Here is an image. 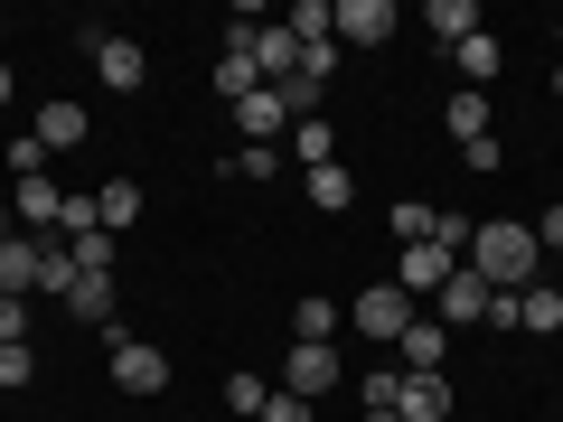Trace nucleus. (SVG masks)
<instances>
[{
    "instance_id": "f257e3e1",
    "label": "nucleus",
    "mask_w": 563,
    "mask_h": 422,
    "mask_svg": "<svg viewBox=\"0 0 563 422\" xmlns=\"http://www.w3.org/2000/svg\"><path fill=\"white\" fill-rule=\"evenodd\" d=\"M470 273L488 281V291H526L536 281V263H544V244H536V225H517V216H488L479 235H470Z\"/></svg>"
},
{
    "instance_id": "f03ea898",
    "label": "nucleus",
    "mask_w": 563,
    "mask_h": 422,
    "mask_svg": "<svg viewBox=\"0 0 563 422\" xmlns=\"http://www.w3.org/2000/svg\"><path fill=\"white\" fill-rule=\"evenodd\" d=\"M329 29H339V47H385L404 29L395 0H329Z\"/></svg>"
},
{
    "instance_id": "7ed1b4c3",
    "label": "nucleus",
    "mask_w": 563,
    "mask_h": 422,
    "mask_svg": "<svg viewBox=\"0 0 563 422\" xmlns=\"http://www.w3.org/2000/svg\"><path fill=\"white\" fill-rule=\"evenodd\" d=\"M451 273H461V254H442V244H404V254H395V273H385V281H395L404 301H432V291H442Z\"/></svg>"
},
{
    "instance_id": "20e7f679",
    "label": "nucleus",
    "mask_w": 563,
    "mask_h": 422,
    "mask_svg": "<svg viewBox=\"0 0 563 422\" xmlns=\"http://www.w3.org/2000/svg\"><path fill=\"white\" fill-rule=\"evenodd\" d=\"M488 301H498V291H488V281L461 263V273L432 291V320H442V329H488Z\"/></svg>"
},
{
    "instance_id": "39448f33",
    "label": "nucleus",
    "mask_w": 563,
    "mask_h": 422,
    "mask_svg": "<svg viewBox=\"0 0 563 422\" xmlns=\"http://www.w3.org/2000/svg\"><path fill=\"white\" fill-rule=\"evenodd\" d=\"M413 310H422V301H404L395 281H366V291H357V338H385V347H395L404 329H413Z\"/></svg>"
},
{
    "instance_id": "423d86ee",
    "label": "nucleus",
    "mask_w": 563,
    "mask_h": 422,
    "mask_svg": "<svg viewBox=\"0 0 563 422\" xmlns=\"http://www.w3.org/2000/svg\"><path fill=\"white\" fill-rule=\"evenodd\" d=\"M103 357H113V385H122V395H161V385H169V357H161L151 338H113Z\"/></svg>"
},
{
    "instance_id": "0eeeda50",
    "label": "nucleus",
    "mask_w": 563,
    "mask_h": 422,
    "mask_svg": "<svg viewBox=\"0 0 563 422\" xmlns=\"http://www.w3.org/2000/svg\"><path fill=\"white\" fill-rule=\"evenodd\" d=\"M442 357H451V329L432 320V310H413V329L395 338V366L404 376H442Z\"/></svg>"
},
{
    "instance_id": "6e6552de",
    "label": "nucleus",
    "mask_w": 563,
    "mask_h": 422,
    "mask_svg": "<svg viewBox=\"0 0 563 422\" xmlns=\"http://www.w3.org/2000/svg\"><path fill=\"white\" fill-rule=\"evenodd\" d=\"M347 366H339V347H291V357H282V395H329V385H339Z\"/></svg>"
},
{
    "instance_id": "1a4fd4ad",
    "label": "nucleus",
    "mask_w": 563,
    "mask_h": 422,
    "mask_svg": "<svg viewBox=\"0 0 563 422\" xmlns=\"http://www.w3.org/2000/svg\"><path fill=\"white\" fill-rule=\"evenodd\" d=\"M47 244H57V235H10V244H0V291H10V301H29V291H38Z\"/></svg>"
},
{
    "instance_id": "9d476101",
    "label": "nucleus",
    "mask_w": 563,
    "mask_h": 422,
    "mask_svg": "<svg viewBox=\"0 0 563 422\" xmlns=\"http://www.w3.org/2000/svg\"><path fill=\"white\" fill-rule=\"evenodd\" d=\"M235 132H244V141H263V151L291 132V103H282V85H254V95L235 103Z\"/></svg>"
},
{
    "instance_id": "9b49d317",
    "label": "nucleus",
    "mask_w": 563,
    "mask_h": 422,
    "mask_svg": "<svg viewBox=\"0 0 563 422\" xmlns=\"http://www.w3.org/2000/svg\"><path fill=\"white\" fill-rule=\"evenodd\" d=\"M10 216H20L29 235H57V216H66V188H57V179H20V188H10Z\"/></svg>"
},
{
    "instance_id": "f8f14e48",
    "label": "nucleus",
    "mask_w": 563,
    "mask_h": 422,
    "mask_svg": "<svg viewBox=\"0 0 563 422\" xmlns=\"http://www.w3.org/2000/svg\"><path fill=\"white\" fill-rule=\"evenodd\" d=\"M66 320H85V329H113L122 320V301H113V273H76V291H66Z\"/></svg>"
},
{
    "instance_id": "ddd939ff",
    "label": "nucleus",
    "mask_w": 563,
    "mask_h": 422,
    "mask_svg": "<svg viewBox=\"0 0 563 422\" xmlns=\"http://www.w3.org/2000/svg\"><path fill=\"white\" fill-rule=\"evenodd\" d=\"M347 310L329 301V291H310V301H291V347H339Z\"/></svg>"
},
{
    "instance_id": "4468645a",
    "label": "nucleus",
    "mask_w": 563,
    "mask_h": 422,
    "mask_svg": "<svg viewBox=\"0 0 563 422\" xmlns=\"http://www.w3.org/2000/svg\"><path fill=\"white\" fill-rule=\"evenodd\" d=\"M395 422H451V376H404L395 385Z\"/></svg>"
},
{
    "instance_id": "2eb2a0df",
    "label": "nucleus",
    "mask_w": 563,
    "mask_h": 422,
    "mask_svg": "<svg viewBox=\"0 0 563 422\" xmlns=\"http://www.w3.org/2000/svg\"><path fill=\"white\" fill-rule=\"evenodd\" d=\"M95 76L113 85V95H141V76H151V57H141L132 38H95Z\"/></svg>"
},
{
    "instance_id": "dca6fc26",
    "label": "nucleus",
    "mask_w": 563,
    "mask_h": 422,
    "mask_svg": "<svg viewBox=\"0 0 563 422\" xmlns=\"http://www.w3.org/2000/svg\"><path fill=\"white\" fill-rule=\"evenodd\" d=\"M29 132H38L47 151H85V132H95V113H85V103H38V122H29Z\"/></svg>"
},
{
    "instance_id": "f3484780",
    "label": "nucleus",
    "mask_w": 563,
    "mask_h": 422,
    "mask_svg": "<svg viewBox=\"0 0 563 422\" xmlns=\"http://www.w3.org/2000/svg\"><path fill=\"white\" fill-rule=\"evenodd\" d=\"M254 85H263V76H254V47H244V29H225V57H217V95H225V103H244Z\"/></svg>"
},
{
    "instance_id": "a211bd4d",
    "label": "nucleus",
    "mask_w": 563,
    "mask_h": 422,
    "mask_svg": "<svg viewBox=\"0 0 563 422\" xmlns=\"http://www.w3.org/2000/svg\"><path fill=\"white\" fill-rule=\"evenodd\" d=\"M451 66H461V85H470V95H488V76L507 66V47L479 29V38H461V47H451Z\"/></svg>"
},
{
    "instance_id": "6ab92c4d",
    "label": "nucleus",
    "mask_w": 563,
    "mask_h": 422,
    "mask_svg": "<svg viewBox=\"0 0 563 422\" xmlns=\"http://www.w3.org/2000/svg\"><path fill=\"white\" fill-rule=\"evenodd\" d=\"M422 29H432V38H442V47L479 38V0H432V10H422Z\"/></svg>"
},
{
    "instance_id": "aec40b11",
    "label": "nucleus",
    "mask_w": 563,
    "mask_h": 422,
    "mask_svg": "<svg viewBox=\"0 0 563 422\" xmlns=\"http://www.w3.org/2000/svg\"><path fill=\"white\" fill-rule=\"evenodd\" d=\"M291 151H301V169H329V160H339V122H329V113L291 122Z\"/></svg>"
},
{
    "instance_id": "412c9836",
    "label": "nucleus",
    "mask_w": 563,
    "mask_h": 422,
    "mask_svg": "<svg viewBox=\"0 0 563 422\" xmlns=\"http://www.w3.org/2000/svg\"><path fill=\"white\" fill-rule=\"evenodd\" d=\"M132 216H141V188H132V179H103V188H95V225H103V235H122Z\"/></svg>"
},
{
    "instance_id": "4be33fe9",
    "label": "nucleus",
    "mask_w": 563,
    "mask_h": 422,
    "mask_svg": "<svg viewBox=\"0 0 563 422\" xmlns=\"http://www.w3.org/2000/svg\"><path fill=\"white\" fill-rule=\"evenodd\" d=\"M488 113H498V103H488V95H470V85H461V95L442 103V122H451V141H488Z\"/></svg>"
},
{
    "instance_id": "5701e85b",
    "label": "nucleus",
    "mask_w": 563,
    "mask_h": 422,
    "mask_svg": "<svg viewBox=\"0 0 563 422\" xmlns=\"http://www.w3.org/2000/svg\"><path fill=\"white\" fill-rule=\"evenodd\" d=\"M517 329H563V291L554 281H526L517 291Z\"/></svg>"
},
{
    "instance_id": "b1692460",
    "label": "nucleus",
    "mask_w": 563,
    "mask_h": 422,
    "mask_svg": "<svg viewBox=\"0 0 563 422\" xmlns=\"http://www.w3.org/2000/svg\"><path fill=\"white\" fill-rule=\"evenodd\" d=\"M66 254H76V273H113L122 235H103V225H85V235H66Z\"/></svg>"
},
{
    "instance_id": "393cba45",
    "label": "nucleus",
    "mask_w": 563,
    "mask_h": 422,
    "mask_svg": "<svg viewBox=\"0 0 563 422\" xmlns=\"http://www.w3.org/2000/svg\"><path fill=\"white\" fill-rule=\"evenodd\" d=\"M347 198H357V179H347L339 160H329V169H310V207H320V216H339Z\"/></svg>"
},
{
    "instance_id": "a878e982",
    "label": "nucleus",
    "mask_w": 563,
    "mask_h": 422,
    "mask_svg": "<svg viewBox=\"0 0 563 422\" xmlns=\"http://www.w3.org/2000/svg\"><path fill=\"white\" fill-rule=\"evenodd\" d=\"M282 29H291V38H339V29H329V0H291V10H282Z\"/></svg>"
},
{
    "instance_id": "bb28decb",
    "label": "nucleus",
    "mask_w": 563,
    "mask_h": 422,
    "mask_svg": "<svg viewBox=\"0 0 563 422\" xmlns=\"http://www.w3.org/2000/svg\"><path fill=\"white\" fill-rule=\"evenodd\" d=\"M225 403H235L244 422H263V403H273V385H263V376H244V366H235V376H225Z\"/></svg>"
},
{
    "instance_id": "cd10ccee",
    "label": "nucleus",
    "mask_w": 563,
    "mask_h": 422,
    "mask_svg": "<svg viewBox=\"0 0 563 422\" xmlns=\"http://www.w3.org/2000/svg\"><path fill=\"white\" fill-rule=\"evenodd\" d=\"M470 235H479V225H470L461 207H432V244H442V254H470Z\"/></svg>"
},
{
    "instance_id": "c85d7f7f",
    "label": "nucleus",
    "mask_w": 563,
    "mask_h": 422,
    "mask_svg": "<svg viewBox=\"0 0 563 422\" xmlns=\"http://www.w3.org/2000/svg\"><path fill=\"white\" fill-rule=\"evenodd\" d=\"M47 169V141L38 132H10V179H38Z\"/></svg>"
},
{
    "instance_id": "c756f323",
    "label": "nucleus",
    "mask_w": 563,
    "mask_h": 422,
    "mask_svg": "<svg viewBox=\"0 0 563 422\" xmlns=\"http://www.w3.org/2000/svg\"><path fill=\"white\" fill-rule=\"evenodd\" d=\"M461 169H479V179H498V169H507V141H498V132H488V141H461Z\"/></svg>"
},
{
    "instance_id": "7c9ffc66",
    "label": "nucleus",
    "mask_w": 563,
    "mask_h": 422,
    "mask_svg": "<svg viewBox=\"0 0 563 422\" xmlns=\"http://www.w3.org/2000/svg\"><path fill=\"white\" fill-rule=\"evenodd\" d=\"M225 169H235V179H282V151H263V141H244V151H235Z\"/></svg>"
},
{
    "instance_id": "2f4dec72",
    "label": "nucleus",
    "mask_w": 563,
    "mask_h": 422,
    "mask_svg": "<svg viewBox=\"0 0 563 422\" xmlns=\"http://www.w3.org/2000/svg\"><path fill=\"white\" fill-rule=\"evenodd\" d=\"M301 76L329 95V76H339V38H310V47H301Z\"/></svg>"
},
{
    "instance_id": "473e14b6",
    "label": "nucleus",
    "mask_w": 563,
    "mask_h": 422,
    "mask_svg": "<svg viewBox=\"0 0 563 422\" xmlns=\"http://www.w3.org/2000/svg\"><path fill=\"white\" fill-rule=\"evenodd\" d=\"M395 244H432V207H422V198L395 207Z\"/></svg>"
},
{
    "instance_id": "72a5a7b5",
    "label": "nucleus",
    "mask_w": 563,
    "mask_h": 422,
    "mask_svg": "<svg viewBox=\"0 0 563 422\" xmlns=\"http://www.w3.org/2000/svg\"><path fill=\"white\" fill-rule=\"evenodd\" d=\"M29 376H38V357H29V338H10L0 347V385H29Z\"/></svg>"
},
{
    "instance_id": "f704fd0d",
    "label": "nucleus",
    "mask_w": 563,
    "mask_h": 422,
    "mask_svg": "<svg viewBox=\"0 0 563 422\" xmlns=\"http://www.w3.org/2000/svg\"><path fill=\"white\" fill-rule=\"evenodd\" d=\"M10 338H29V301H10V291H0V347Z\"/></svg>"
},
{
    "instance_id": "c9c22d12",
    "label": "nucleus",
    "mask_w": 563,
    "mask_h": 422,
    "mask_svg": "<svg viewBox=\"0 0 563 422\" xmlns=\"http://www.w3.org/2000/svg\"><path fill=\"white\" fill-rule=\"evenodd\" d=\"M263 422H310V403H301V395H282V385H273V403H263Z\"/></svg>"
},
{
    "instance_id": "e433bc0d",
    "label": "nucleus",
    "mask_w": 563,
    "mask_h": 422,
    "mask_svg": "<svg viewBox=\"0 0 563 422\" xmlns=\"http://www.w3.org/2000/svg\"><path fill=\"white\" fill-rule=\"evenodd\" d=\"M536 244H544V254H563V207H544V216H536Z\"/></svg>"
},
{
    "instance_id": "4c0bfd02",
    "label": "nucleus",
    "mask_w": 563,
    "mask_h": 422,
    "mask_svg": "<svg viewBox=\"0 0 563 422\" xmlns=\"http://www.w3.org/2000/svg\"><path fill=\"white\" fill-rule=\"evenodd\" d=\"M10 95H20V85H10V66H0V113H10Z\"/></svg>"
},
{
    "instance_id": "58836bf2",
    "label": "nucleus",
    "mask_w": 563,
    "mask_h": 422,
    "mask_svg": "<svg viewBox=\"0 0 563 422\" xmlns=\"http://www.w3.org/2000/svg\"><path fill=\"white\" fill-rule=\"evenodd\" d=\"M357 422H395V413H357Z\"/></svg>"
},
{
    "instance_id": "ea45409f",
    "label": "nucleus",
    "mask_w": 563,
    "mask_h": 422,
    "mask_svg": "<svg viewBox=\"0 0 563 422\" xmlns=\"http://www.w3.org/2000/svg\"><path fill=\"white\" fill-rule=\"evenodd\" d=\"M554 95H563V66H554Z\"/></svg>"
},
{
    "instance_id": "a19ab883",
    "label": "nucleus",
    "mask_w": 563,
    "mask_h": 422,
    "mask_svg": "<svg viewBox=\"0 0 563 422\" xmlns=\"http://www.w3.org/2000/svg\"><path fill=\"white\" fill-rule=\"evenodd\" d=\"M0 38H10V20H0Z\"/></svg>"
},
{
    "instance_id": "79ce46f5",
    "label": "nucleus",
    "mask_w": 563,
    "mask_h": 422,
    "mask_svg": "<svg viewBox=\"0 0 563 422\" xmlns=\"http://www.w3.org/2000/svg\"><path fill=\"white\" fill-rule=\"evenodd\" d=\"M544 422H563V413H544Z\"/></svg>"
}]
</instances>
